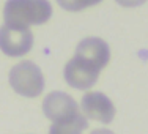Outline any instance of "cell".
<instances>
[{
  "label": "cell",
  "mask_w": 148,
  "mask_h": 134,
  "mask_svg": "<svg viewBox=\"0 0 148 134\" xmlns=\"http://www.w3.org/2000/svg\"><path fill=\"white\" fill-rule=\"evenodd\" d=\"M101 69H98L95 65L88 63L87 60L74 57L65 65V80L68 85L77 90H88L96 84L99 77Z\"/></svg>",
  "instance_id": "4"
},
{
  "label": "cell",
  "mask_w": 148,
  "mask_h": 134,
  "mask_svg": "<svg viewBox=\"0 0 148 134\" xmlns=\"http://www.w3.org/2000/svg\"><path fill=\"white\" fill-rule=\"evenodd\" d=\"M52 16L49 0H6L3 21L16 29H30V25H43Z\"/></svg>",
  "instance_id": "1"
},
{
  "label": "cell",
  "mask_w": 148,
  "mask_h": 134,
  "mask_svg": "<svg viewBox=\"0 0 148 134\" xmlns=\"http://www.w3.org/2000/svg\"><path fill=\"white\" fill-rule=\"evenodd\" d=\"M103 0H57V3L66 11H82L93 5H98Z\"/></svg>",
  "instance_id": "9"
},
{
  "label": "cell",
  "mask_w": 148,
  "mask_h": 134,
  "mask_svg": "<svg viewBox=\"0 0 148 134\" xmlns=\"http://www.w3.org/2000/svg\"><path fill=\"white\" fill-rule=\"evenodd\" d=\"M118 5L125 6V8H136V6H140L147 2V0H115Z\"/></svg>",
  "instance_id": "10"
},
{
  "label": "cell",
  "mask_w": 148,
  "mask_h": 134,
  "mask_svg": "<svg viewBox=\"0 0 148 134\" xmlns=\"http://www.w3.org/2000/svg\"><path fill=\"white\" fill-rule=\"evenodd\" d=\"M33 47L30 29H16L3 24L0 27V51L8 57H24Z\"/></svg>",
  "instance_id": "3"
},
{
  "label": "cell",
  "mask_w": 148,
  "mask_h": 134,
  "mask_svg": "<svg viewBox=\"0 0 148 134\" xmlns=\"http://www.w3.org/2000/svg\"><path fill=\"white\" fill-rule=\"evenodd\" d=\"M91 134H114L110 129H95Z\"/></svg>",
  "instance_id": "11"
},
{
  "label": "cell",
  "mask_w": 148,
  "mask_h": 134,
  "mask_svg": "<svg viewBox=\"0 0 148 134\" xmlns=\"http://www.w3.org/2000/svg\"><path fill=\"white\" fill-rule=\"evenodd\" d=\"M11 89L25 98H36L44 90V76L40 66L30 60H22L11 68L8 74Z\"/></svg>",
  "instance_id": "2"
},
{
  "label": "cell",
  "mask_w": 148,
  "mask_h": 134,
  "mask_svg": "<svg viewBox=\"0 0 148 134\" xmlns=\"http://www.w3.org/2000/svg\"><path fill=\"white\" fill-rule=\"evenodd\" d=\"M74 55L87 60L88 63L96 66L98 69H103L107 66L109 60H110V49H109V44L104 40H101L98 36H88L84 38L77 44Z\"/></svg>",
  "instance_id": "7"
},
{
  "label": "cell",
  "mask_w": 148,
  "mask_h": 134,
  "mask_svg": "<svg viewBox=\"0 0 148 134\" xmlns=\"http://www.w3.org/2000/svg\"><path fill=\"white\" fill-rule=\"evenodd\" d=\"M87 125H88L87 117L80 112L69 120L52 123L51 128H49V134H82Z\"/></svg>",
  "instance_id": "8"
},
{
  "label": "cell",
  "mask_w": 148,
  "mask_h": 134,
  "mask_svg": "<svg viewBox=\"0 0 148 134\" xmlns=\"http://www.w3.org/2000/svg\"><path fill=\"white\" fill-rule=\"evenodd\" d=\"M43 112L52 123H55L76 117L82 111L71 95L65 91H51L43 101Z\"/></svg>",
  "instance_id": "5"
},
{
  "label": "cell",
  "mask_w": 148,
  "mask_h": 134,
  "mask_svg": "<svg viewBox=\"0 0 148 134\" xmlns=\"http://www.w3.org/2000/svg\"><path fill=\"white\" fill-rule=\"evenodd\" d=\"M80 111L90 120L99 123H112L115 117V106L110 98L101 91H87L80 101Z\"/></svg>",
  "instance_id": "6"
}]
</instances>
